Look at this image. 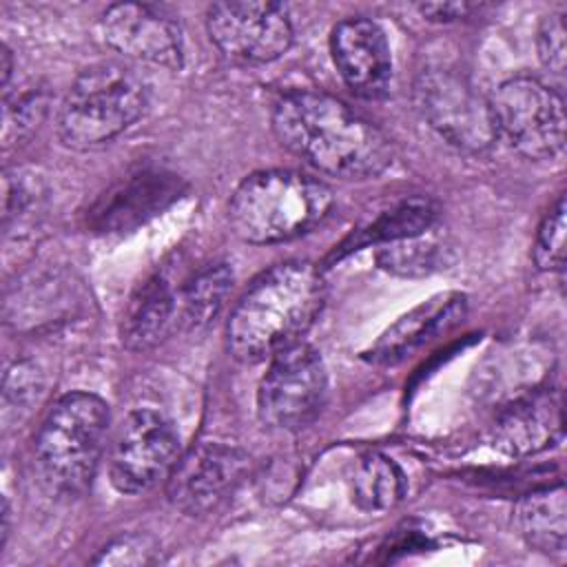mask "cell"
<instances>
[{
    "label": "cell",
    "mask_w": 567,
    "mask_h": 567,
    "mask_svg": "<svg viewBox=\"0 0 567 567\" xmlns=\"http://www.w3.org/2000/svg\"><path fill=\"white\" fill-rule=\"evenodd\" d=\"M330 53L341 80L361 97H379L392 78L383 29L368 18L341 20L330 33Z\"/></svg>",
    "instance_id": "obj_13"
},
{
    "label": "cell",
    "mask_w": 567,
    "mask_h": 567,
    "mask_svg": "<svg viewBox=\"0 0 567 567\" xmlns=\"http://www.w3.org/2000/svg\"><path fill=\"white\" fill-rule=\"evenodd\" d=\"M248 461V454L235 445L202 443L177 458L168 474V501L184 514H208L235 492Z\"/></svg>",
    "instance_id": "obj_12"
},
{
    "label": "cell",
    "mask_w": 567,
    "mask_h": 567,
    "mask_svg": "<svg viewBox=\"0 0 567 567\" xmlns=\"http://www.w3.org/2000/svg\"><path fill=\"white\" fill-rule=\"evenodd\" d=\"M109 421V405L91 392H69L53 403L38 430L35 456L55 489L78 494L91 483Z\"/></svg>",
    "instance_id": "obj_5"
},
{
    "label": "cell",
    "mask_w": 567,
    "mask_h": 567,
    "mask_svg": "<svg viewBox=\"0 0 567 567\" xmlns=\"http://www.w3.org/2000/svg\"><path fill=\"white\" fill-rule=\"evenodd\" d=\"M157 560L159 545L146 534L120 536L93 558L97 565H151Z\"/></svg>",
    "instance_id": "obj_25"
},
{
    "label": "cell",
    "mask_w": 567,
    "mask_h": 567,
    "mask_svg": "<svg viewBox=\"0 0 567 567\" xmlns=\"http://www.w3.org/2000/svg\"><path fill=\"white\" fill-rule=\"evenodd\" d=\"M516 525L532 549L547 556H563L567 545V498L563 483L525 494L516 507Z\"/></svg>",
    "instance_id": "obj_18"
},
{
    "label": "cell",
    "mask_w": 567,
    "mask_h": 567,
    "mask_svg": "<svg viewBox=\"0 0 567 567\" xmlns=\"http://www.w3.org/2000/svg\"><path fill=\"white\" fill-rule=\"evenodd\" d=\"M100 35L124 58L164 69H182L184 35L177 18L164 7L146 2L111 4L100 18Z\"/></svg>",
    "instance_id": "obj_11"
},
{
    "label": "cell",
    "mask_w": 567,
    "mask_h": 567,
    "mask_svg": "<svg viewBox=\"0 0 567 567\" xmlns=\"http://www.w3.org/2000/svg\"><path fill=\"white\" fill-rule=\"evenodd\" d=\"M465 312V297L461 295H439L416 306L392 323L385 334L372 346L370 359L377 363H394L421 348L425 341L434 339L454 326Z\"/></svg>",
    "instance_id": "obj_16"
},
{
    "label": "cell",
    "mask_w": 567,
    "mask_h": 567,
    "mask_svg": "<svg viewBox=\"0 0 567 567\" xmlns=\"http://www.w3.org/2000/svg\"><path fill=\"white\" fill-rule=\"evenodd\" d=\"M332 206L328 184L297 171H259L230 195L228 221L248 244H277L308 233Z\"/></svg>",
    "instance_id": "obj_3"
},
{
    "label": "cell",
    "mask_w": 567,
    "mask_h": 567,
    "mask_svg": "<svg viewBox=\"0 0 567 567\" xmlns=\"http://www.w3.org/2000/svg\"><path fill=\"white\" fill-rule=\"evenodd\" d=\"M179 458L173 423L155 410L131 412L109 452V478L122 494H142L166 478Z\"/></svg>",
    "instance_id": "obj_9"
},
{
    "label": "cell",
    "mask_w": 567,
    "mask_h": 567,
    "mask_svg": "<svg viewBox=\"0 0 567 567\" xmlns=\"http://www.w3.org/2000/svg\"><path fill=\"white\" fill-rule=\"evenodd\" d=\"M179 193V182L164 173H140L104 195L93 213L100 230H126L162 210Z\"/></svg>",
    "instance_id": "obj_15"
},
{
    "label": "cell",
    "mask_w": 567,
    "mask_h": 567,
    "mask_svg": "<svg viewBox=\"0 0 567 567\" xmlns=\"http://www.w3.org/2000/svg\"><path fill=\"white\" fill-rule=\"evenodd\" d=\"M326 301L321 272L308 261H284L261 272L241 295L226 323L237 361H270L301 341Z\"/></svg>",
    "instance_id": "obj_2"
},
{
    "label": "cell",
    "mask_w": 567,
    "mask_h": 567,
    "mask_svg": "<svg viewBox=\"0 0 567 567\" xmlns=\"http://www.w3.org/2000/svg\"><path fill=\"white\" fill-rule=\"evenodd\" d=\"M328 374L321 354L299 341L270 359L257 390V414L266 427L301 430L321 410Z\"/></svg>",
    "instance_id": "obj_8"
},
{
    "label": "cell",
    "mask_w": 567,
    "mask_h": 567,
    "mask_svg": "<svg viewBox=\"0 0 567 567\" xmlns=\"http://www.w3.org/2000/svg\"><path fill=\"white\" fill-rule=\"evenodd\" d=\"M206 29L226 58L250 64L277 60L292 44L290 18L275 2H215L206 13Z\"/></svg>",
    "instance_id": "obj_10"
},
{
    "label": "cell",
    "mask_w": 567,
    "mask_h": 567,
    "mask_svg": "<svg viewBox=\"0 0 567 567\" xmlns=\"http://www.w3.org/2000/svg\"><path fill=\"white\" fill-rule=\"evenodd\" d=\"M414 104L421 117L458 151L483 153L498 137L489 97L456 71H421L414 82Z\"/></svg>",
    "instance_id": "obj_7"
},
{
    "label": "cell",
    "mask_w": 567,
    "mask_h": 567,
    "mask_svg": "<svg viewBox=\"0 0 567 567\" xmlns=\"http://www.w3.org/2000/svg\"><path fill=\"white\" fill-rule=\"evenodd\" d=\"M277 140L317 171L341 177H374L392 164V142L346 102L321 91H290L272 109Z\"/></svg>",
    "instance_id": "obj_1"
},
{
    "label": "cell",
    "mask_w": 567,
    "mask_h": 567,
    "mask_svg": "<svg viewBox=\"0 0 567 567\" xmlns=\"http://www.w3.org/2000/svg\"><path fill=\"white\" fill-rule=\"evenodd\" d=\"M560 399L551 390L529 392L509 403L496 423V445L509 454H529L560 436Z\"/></svg>",
    "instance_id": "obj_14"
},
{
    "label": "cell",
    "mask_w": 567,
    "mask_h": 567,
    "mask_svg": "<svg viewBox=\"0 0 567 567\" xmlns=\"http://www.w3.org/2000/svg\"><path fill=\"white\" fill-rule=\"evenodd\" d=\"M11 73H13V60H11V51L4 47L2 49V89H4V93L9 91Z\"/></svg>",
    "instance_id": "obj_28"
},
{
    "label": "cell",
    "mask_w": 567,
    "mask_h": 567,
    "mask_svg": "<svg viewBox=\"0 0 567 567\" xmlns=\"http://www.w3.org/2000/svg\"><path fill=\"white\" fill-rule=\"evenodd\" d=\"M538 58L556 75L565 73V60H567V47H565V22L560 13H551L543 20L538 29Z\"/></svg>",
    "instance_id": "obj_26"
},
{
    "label": "cell",
    "mask_w": 567,
    "mask_h": 567,
    "mask_svg": "<svg viewBox=\"0 0 567 567\" xmlns=\"http://www.w3.org/2000/svg\"><path fill=\"white\" fill-rule=\"evenodd\" d=\"M496 135L534 162L558 159L565 151L563 97L532 75H516L498 84L489 97Z\"/></svg>",
    "instance_id": "obj_6"
},
{
    "label": "cell",
    "mask_w": 567,
    "mask_h": 567,
    "mask_svg": "<svg viewBox=\"0 0 567 567\" xmlns=\"http://www.w3.org/2000/svg\"><path fill=\"white\" fill-rule=\"evenodd\" d=\"M377 261L385 272L414 279L447 268L454 261V250L443 235L430 228L421 235L383 244Z\"/></svg>",
    "instance_id": "obj_20"
},
{
    "label": "cell",
    "mask_w": 567,
    "mask_h": 567,
    "mask_svg": "<svg viewBox=\"0 0 567 567\" xmlns=\"http://www.w3.org/2000/svg\"><path fill=\"white\" fill-rule=\"evenodd\" d=\"M436 224V206L427 197H412L396 204L392 210L381 213L372 224L357 230L341 248V252L359 250L370 244H390L405 237L421 235Z\"/></svg>",
    "instance_id": "obj_21"
},
{
    "label": "cell",
    "mask_w": 567,
    "mask_h": 567,
    "mask_svg": "<svg viewBox=\"0 0 567 567\" xmlns=\"http://www.w3.org/2000/svg\"><path fill=\"white\" fill-rule=\"evenodd\" d=\"M42 388H44L42 372L35 363H31V361L13 363L4 377V392H2L4 416H9L11 410H18V416L22 412H27L29 405H33V401H38Z\"/></svg>",
    "instance_id": "obj_24"
},
{
    "label": "cell",
    "mask_w": 567,
    "mask_h": 567,
    "mask_svg": "<svg viewBox=\"0 0 567 567\" xmlns=\"http://www.w3.org/2000/svg\"><path fill=\"white\" fill-rule=\"evenodd\" d=\"M350 492L357 507L365 512H385L401 503L405 494V478L390 456L381 452H365L352 465Z\"/></svg>",
    "instance_id": "obj_19"
},
{
    "label": "cell",
    "mask_w": 567,
    "mask_h": 567,
    "mask_svg": "<svg viewBox=\"0 0 567 567\" xmlns=\"http://www.w3.org/2000/svg\"><path fill=\"white\" fill-rule=\"evenodd\" d=\"M233 286V270L226 264H215L199 270L177 292V319L186 328H199L208 323Z\"/></svg>",
    "instance_id": "obj_22"
},
{
    "label": "cell",
    "mask_w": 567,
    "mask_h": 567,
    "mask_svg": "<svg viewBox=\"0 0 567 567\" xmlns=\"http://www.w3.org/2000/svg\"><path fill=\"white\" fill-rule=\"evenodd\" d=\"M148 104L144 80L120 62L84 69L66 91L58 113L64 146L84 151L111 142L135 124Z\"/></svg>",
    "instance_id": "obj_4"
},
{
    "label": "cell",
    "mask_w": 567,
    "mask_h": 567,
    "mask_svg": "<svg viewBox=\"0 0 567 567\" xmlns=\"http://www.w3.org/2000/svg\"><path fill=\"white\" fill-rule=\"evenodd\" d=\"M565 197H558L538 226L534 244V261L540 270H563L565 266Z\"/></svg>",
    "instance_id": "obj_23"
},
{
    "label": "cell",
    "mask_w": 567,
    "mask_h": 567,
    "mask_svg": "<svg viewBox=\"0 0 567 567\" xmlns=\"http://www.w3.org/2000/svg\"><path fill=\"white\" fill-rule=\"evenodd\" d=\"M175 323H179L177 292L164 277H151L133 295L124 312L122 343L128 350H148L157 346Z\"/></svg>",
    "instance_id": "obj_17"
},
{
    "label": "cell",
    "mask_w": 567,
    "mask_h": 567,
    "mask_svg": "<svg viewBox=\"0 0 567 567\" xmlns=\"http://www.w3.org/2000/svg\"><path fill=\"white\" fill-rule=\"evenodd\" d=\"M419 11L436 22H450L456 18H465L472 11V4L465 2H439V4H419Z\"/></svg>",
    "instance_id": "obj_27"
}]
</instances>
